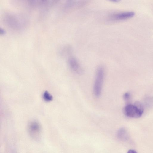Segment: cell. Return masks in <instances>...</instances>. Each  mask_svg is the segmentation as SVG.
Segmentation results:
<instances>
[{"mask_svg": "<svg viewBox=\"0 0 153 153\" xmlns=\"http://www.w3.org/2000/svg\"><path fill=\"white\" fill-rule=\"evenodd\" d=\"M4 20L8 27L16 30L23 29L28 24L27 20L24 16L12 13H8L5 15Z\"/></svg>", "mask_w": 153, "mask_h": 153, "instance_id": "cell-1", "label": "cell"}, {"mask_svg": "<svg viewBox=\"0 0 153 153\" xmlns=\"http://www.w3.org/2000/svg\"><path fill=\"white\" fill-rule=\"evenodd\" d=\"M124 111L127 117L139 118L142 116L143 108L141 103L139 101H136L134 105L127 104L125 107Z\"/></svg>", "mask_w": 153, "mask_h": 153, "instance_id": "cell-2", "label": "cell"}, {"mask_svg": "<svg viewBox=\"0 0 153 153\" xmlns=\"http://www.w3.org/2000/svg\"><path fill=\"white\" fill-rule=\"evenodd\" d=\"M104 70L102 66L97 68L93 87V93L96 97L101 95L104 78Z\"/></svg>", "mask_w": 153, "mask_h": 153, "instance_id": "cell-3", "label": "cell"}, {"mask_svg": "<svg viewBox=\"0 0 153 153\" xmlns=\"http://www.w3.org/2000/svg\"><path fill=\"white\" fill-rule=\"evenodd\" d=\"M29 133L31 138L36 141H39L41 139L42 129L39 123L33 121L29 123L28 126Z\"/></svg>", "mask_w": 153, "mask_h": 153, "instance_id": "cell-4", "label": "cell"}, {"mask_svg": "<svg viewBox=\"0 0 153 153\" xmlns=\"http://www.w3.org/2000/svg\"><path fill=\"white\" fill-rule=\"evenodd\" d=\"M135 13L132 12H121L114 14L112 19L117 21H121L128 19L133 17Z\"/></svg>", "mask_w": 153, "mask_h": 153, "instance_id": "cell-5", "label": "cell"}, {"mask_svg": "<svg viewBox=\"0 0 153 153\" xmlns=\"http://www.w3.org/2000/svg\"><path fill=\"white\" fill-rule=\"evenodd\" d=\"M68 64L71 69L75 72L79 74L82 73V70L77 60L71 57L68 60Z\"/></svg>", "mask_w": 153, "mask_h": 153, "instance_id": "cell-6", "label": "cell"}, {"mask_svg": "<svg viewBox=\"0 0 153 153\" xmlns=\"http://www.w3.org/2000/svg\"><path fill=\"white\" fill-rule=\"evenodd\" d=\"M118 138L122 140H127L128 137V133L126 130L123 128L120 129L117 133Z\"/></svg>", "mask_w": 153, "mask_h": 153, "instance_id": "cell-7", "label": "cell"}, {"mask_svg": "<svg viewBox=\"0 0 153 153\" xmlns=\"http://www.w3.org/2000/svg\"><path fill=\"white\" fill-rule=\"evenodd\" d=\"M43 98L44 100L47 102H50L53 99L52 95L47 91H45L43 95Z\"/></svg>", "mask_w": 153, "mask_h": 153, "instance_id": "cell-8", "label": "cell"}, {"mask_svg": "<svg viewBox=\"0 0 153 153\" xmlns=\"http://www.w3.org/2000/svg\"><path fill=\"white\" fill-rule=\"evenodd\" d=\"M131 95L129 93H125L124 95V99L126 102H128L131 98Z\"/></svg>", "mask_w": 153, "mask_h": 153, "instance_id": "cell-9", "label": "cell"}, {"mask_svg": "<svg viewBox=\"0 0 153 153\" xmlns=\"http://www.w3.org/2000/svg\"><path fill=\"white\" fill-rule=\"evenodd\" d=\"M6 33V31L3 28H0V34L1 35H4Z\"/></svg>", "mask_w": 153, "mask_h": 153, "instance_id": "cell-10", "label": "cell"}, {"mask_svg": "<svg viewBox=\"0 0 153 153\" xmlns=\"http://www.w3.org/2000/svg\"><path fill=\"white\" fill-rule=\"evenodd\" d=\"M128 153H137V152L135 150L133 149H130L128 151Z\"/></svg>", "mask_w": 153, "mask_h": 153, "instance_id": "cell-11", "label": "cell"}, {"mask_svg": "<svg viewBox=\"0 0 153 153\" xmlns=\"http://www.w3.org/2000/svg\"><path fill=\"white\" fill-rule=\"evenodd\" d=\"M111 1L113 2L117 3V2H119V1H116H116Z\"/></svg>", "mask_w": 153, "mask_h": 153, "instance_id": "cell-12", "label": "cell"}]
</instances>
